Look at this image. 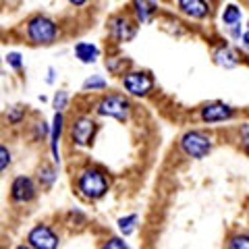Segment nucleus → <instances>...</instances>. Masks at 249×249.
Returning a JSON list of instances; mask_svg holds the SVG:
<instances>
[{
  "label": "nucleus",
  "mask_w": 249,
  "mask_h": 249,
  "mask_svg": "<svg viewBox=\"0 0 249 249\" xmlns=\"http://www.w3.org/2000/svg\"><path fill=\"white\" fill-rule=\"evenodd\" d=\"M96 110L102 116H112L116 121H127L129 114H131V104H129L127 98L121 96V93H110V96L100 100Z\"/></svg>",
  "instance_id": "3"
},
{
  "label": "nucleus",
  "mask_w": 249,
  "mask_h": 249,
  "mask_svg": "<svg viewBox=\"0 0 249 249\" xmlns=\"http://www.w3.org/2000/svg\"><path fill=\"white\" fill-rule=\"evenodd\" d=\"M102 249H129V247L124 245V241H121V239H110L108 243H104Z\"/></svg>",
  "instance_id": "23"
},
{
  "label": "nucleus",
  "mask_w": 249,
  "mask_h": 249,
  "mask_svg": "<svg viewBox=\"0 0 249 249\" xmlns=\"http://www.w3.org/2000/svg\"><path fill=\"white\" fill-rule=\"evenodd\" d=\"M71 133H73V142L77 145H89L93 135H96V121L91 116H79L73 127H71Z\"/></svg>",
  "instance_id": "7"
},
{
  "label": "nucleus",
  "mask_w": 249,
  "mask_h": 249,
  "mask_svg": "<svg viewBox=\"0 0 249 249\" xmlns=\"http://www.w3.org/2000/svg\"><path fill=\"white\" fill-rule=\"evenodd\" d=\"M229 249H249V235H235V237H231Z\"/></svg>",
  "instance_id": "18"
},
{
  "label": "nucleus",
  "mask_w": 249,
  "mask_h": 249,
  "mask_svg": "<svg viewBox=\"0 0 249 249\" xmlns=\"http://www.w3.org/2000/svg\"><path fill=\"white\" fill-rule=\"evenodd\" d=\"M214 58H216V62L218 65H222V67H227V69H231V67H235L237 65V54L232 52L231 48H222V50H218L216 54H214Z\"/></svg>",
  "instance_id": "15"
},
{
  "label": "nucleus",
  "mask_w": 249,
  "mask_h": 249,
  "mask_svg": "<svg viewBox=\"0 0 249 249\" xmlns=\"http://www.w3.org/2000/svg\"><path fill=\"white\" fill-rule=\"evenodd\" d=\"M241 142H243L245 150L249 152V124H243V127H241Z\"/></svg>",
  "instance_id": "24"
},
{
  "label": "nucleus",
  "mask_w": 249,
  "mask_h": 249,
  "mask_svg": "<svg viewBox=\"0 0 249 249\" xmlns=\"http://www.w3.org/2000/svg\"><path fill=\"white\" fill-rule=\"evenodd\" d=\"M104 88H106V81L102 79V77H98V75L89 77V79L83 83V89H104Z\"/></svg>",
  "instance_id": "19"
},
{
  "label": "nucleus",
  "mask_w": 249,
  "mask_h": 249,
  "mask_svg": "<svg viewBox=\"0 0 249 249\" xmlns=\"http://www.w3.org/2000/svg\"><path fill=\"white\" fill-rule=\"evenodd\" d=\"M178 9L191 19H204L210 13V4L206 0H178Z\"/></svg>",
  "instance_id": "11"
},
{
  "label": "nucleus",
  "mask_w": 249,
  "mask_h": 249,
  "mask_svg": "<svg viewBox=\"0 0 249 249\" xmlns=\"http://www.w3.org/2000/svg\"><path fill=\"white\" fill-rule=\"evenodd\" d=\"M222 21H224V25L235 27L237 23L241 21V9L237 4H229L227 9H224V13H222Z\"/></svg>",
  "instance_id": "16"
},
{
  "label": "nucleus",
  "mask_w": 249,
  "mask_h": 249,
  "mask_svg": "<svg viewBox=\"0 0 249 249\" xmlns=\"http://www.w3.org/2000/svg\"><path fill=\"white\" fill-rule=\"evenodd\" d=\"M62 133V114L56 112L54 114V121H52V135H50V147H52V160L60 162V154H58V139Z\"/></svg>",
  "instance_id": "12"
},
{
  "label": "nucleus",
  "mask_w": 249,
  "mask_h": 249,
  "mask_svg": "<svg viewBox=\"0 0 249 249\" xmlns=\"http://www.w3.org/2000/svg\"><path fill=\"white\" fill-rule=\"evenodd\" d=\"M27 36L34 44H44V46L52 44L58 36L56 23H54L52 19H48V17H42V15L40 17H34L27 25Z\"/></svg>",
  "instance_id": "2"
},
{
  "label": "nucleus",
  "mask_w": 249,
  "mask_h": 249,
  "mask_svg": "<svg viewBox=\"0 0 249 249\" xmlns=\"http://www.w3.org/2000/svg\"><path fill=\"white\" fill-rule=\"evenodd\" d=\"M243 44H245V48H249V29L243 34Z\"/></svg>",
  "instance_id": "26"
},
{
  "label": "nucleus",
  "mask_w": 249,
  "mask_h": 249,
  "mask_svg": "<svg viewBox=\"0 0 249 249\" xmlns=\"http://www.w3.org/2000/svg\"><path fill=\"white\" fill-rule=\"evenodd\" d=\"M65 106H67V91H58L56 96H54V108L62 110Z\"/></svg>",
  "instance_id": "21"
},
{
  "label": "nucleus",
  "mask_w": 249,
  "mask_h": 249,
  "mask_svg": "<svg viewBox=\"0 0 249 249\" xmlns=\"http://www.w3.org/2000/svg\"><path fill=\"white\" fill-rule=\"evenodd\" d=\"M6 62L13 67V69H21V54H17V52H9V56H6Z\"/></svg>",
  "instance_id": "22"
},
{
  "label": "nucleus",
  "mask_w": 249,
  "mask_h": 249,
  "mask_svg": "<svg viewBox=\"0 0 249 249\" xmlns=\"http://www.w3.org/2000/svg\"><path fill=\"white\" fill-rule=\"evenodd\" d=\"M135 224H137V214H129V216H124L119 220V229L124 237H129L131 232L135 231Z\"/></svg>",
  "instance_id": "17"
},
{
  "label": "nucleus",
  "mask_w": 249,
  "mask_h": 249,
  "mask_svg": "<svg viewBox=\"0 0 249 249\" xmlns=\"http://www.w3.org/2000/svg\"><path fill=\"white\" fill-rule=\"evenodd\" d=\"M0 154H2V164H0V168L6 170V164H9V162H11V154L6 152V147H4V145L0 147Z\"/></svg>",
  "instance_id": "25"
},
{
  "label": "nucleus",
  "mask_w": 249,
  "mask_h": 249,
  "mask_svg": "<svg viewBox=\"0 0 249 249\" xmlns=\"http://www.w3.org/2000/svg\"><path fill=\"white\" fill-rule=\"evenodd\" d=\"M36 196V185L29 177H17L11 185V197L19 204H25V201H31Z\"/></svg>",
  "instance_id": "8"
},
{
  "label": "nucleus",
  "mask_w": 249,
  "mask_h": 249,
  "mask_svg": "<svg viewBox=\"0 0 249 249\" xmlns=\"http://www.w3.org/2000/svg\"><path fill=\"white\" fill-rule=\"evenodd\" d=\"M27 241H29V247L34 249H58V237L50 227L46 224H37L29 231L27 235Z\"/></svg>",
  "instance_id": "6"
},
{
  "label": "nucleus",
  "mask_w": 249,
  "mask_h": 249,
  "mask_svg": "<svg viewBox=\"0 0 249 249\" xmlns=\"http://www.w3.org/2000/svg\"><path fill=\"white\" fill-rule=\"evenodd\" d=\"M133 6H135V15L142 23H150L154 13H156V4L152 0H133Z\"/></svg>",
  "instance_id": "14"
},
{
  "label": "nucleus",
  "mask_w": 249,
  "mask_h": 249,
  "mask_svg": "<svg viewBox=\"0 0 249 249\" xmlns=\"http://www.w3.org/2000/svg\"><path fill=\"white\" fill-rule=\"evenodd\" d=\"M54 178H56V175H54V170H52V168L44 166V168L40 170V181H42L46 187L52 185V183H54Z\"/></svg>",
  "instance_id": "20"
},
{
  "label": "nucleus",
  "mask_w": 249,
  "mask_h": 249,
  "mask_svg": "<svg viewBox=\"0 0 249 249\" xmlns=\"http://www.w3.org/2000/svg\"><path fill=\"white\" fill-rule=\"evenodd\" d=\"M17 249H34V247H29V245H19Z\"/></svg>",
  "instance_id": "28"
},
{
  "label": "nucleus",
  "mask_w": 249,
  "mask_h": 249,
  "mask_svg": "<svg viewBox=\"0 0 249 249\" xmlns=\"http://www.w3.org/2000/svg\"><path fill=\"white\" fill-rule=\"evenodd\" d=\"M69 2H71V4H75V6H81V4H85V2H88V0H69Z\"/></svg>",
  "instance_id": "27"
},
{
  "label": "nucleus",
  "mask_w": 249,
  "mask_h": 249,
  "mask_svg": "<svg viewBox=\"0 0 249 249\" xmlns=\"http://www.w3.org/2000/svg\"><path fill=\"white\" fill-rule=\"evenodd\" d=\"M108 29L119 42H129L135 36V25L127 17H112L108 21Z\"/></svg>",
  "instance_id": "10"
},
{
  "label": "nucleus",
  "mask_w": 249,
  "mask_h": 249,
  "mask_svg": "<svg viewBox=\"0 0 249 249\" xmlns=\"http://www.w3.org/2000/svg\"><path fill=\"white\" fill-rule=\"evenodd\" d=\"M98 46L96 44H89V42H79L75 46V56L79 58L81 62H85V65H89V62H93L98 58Z\"/></svg>",
  "instance_id": "13"
},
{
  "label": "nucleus",
  "mask_w": 249,
  "mask_h": 249,
  "mask_svg": "<svg viewBox=\"0 0 249 249\" xmlns=\"http://www.w3.org/2000/svg\"><path fill=\"white\" fill-rule=\"evenodd\" d=\"M235 114V110L229 106V104H222V102H212V104H206L201 108V119L206 123H220V121H227Z\"/></svg>",
  "instance_id": "9"
},
{
  "label": "nucleus",
  "mask_w": 249,
  "mask_h": 249,
  "mask_svg": "<svg viewBox=\"0 0 249 249\" xmlns=\"http://www.w3.org/2000/svg\"><path fill=\"white\" fill-rule=\"evenodd\" d=\"M181 150L189 158H204L212 150V139L201 131H187L181 137Z\"/></svg>",
  "instance_id": "4"
},
{
  "label": "nucleus",
  "mask_w": 249,
  "mask_h": 249,
  "mask_svg": "<svg viewBox=\"0 0 249 249\" xmlns=\"http://www.w3.org/2000/svg\"><path fill=\"white\" fill-rule=\"evenodd\" d=\"M123 85L131 96H145V93L152 91L154 79H152V75L145 71H133V73H127L123 77Z\"/></svg>",
  "instance_id": "5"
},
{
  "label": "nucleus",
  "mask_w": 249,
  "mask_h": 249,
  "mask_svg": "<svg viewBox=\"0 0 249 249\" xmlns=\"http://www.w3.org/2000/svg\"><path fill=\"white\" fill-rule=\"evenodd\" d=\"M79 191L88 199H98L108 191V177L98 168H85L79 175Z\"/></svg>",
  "instance_id": "1"
}]
</instances>
